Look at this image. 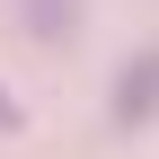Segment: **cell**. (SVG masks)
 Returning <instances> with one entry per match:
<instances>
[{
	"instance_id": "7a4b0ae2",
	"label": "cell",
	"mask_w": 159,
	"mask_h": 159,
	"mask_svg": "<svg viewBox=\"0 0 159 159\" xmlns=\"http://www.w3.org/2000/svg\"><path fill=\"white\" fill-rule=\"evenodd\" d=\"M27 9L44 18V27H35V35H62V18H71V0H27Z\"/></svg>"
},
{
	"instance_id": "6da1fadb",
	"label": "cell",
	"mask_w": 159,
	"mask_h": 159,
	"mask_svg": "<svg viewBox=\"0 0 159 159\" xmlns=\"http://www.w3.org/2000/svg\"><path fill=\"white\" fill-rule=\"evenodd\" d=\"M142 115H159V53H142L115 80V124H142Z\"/></svg>"
},
{
	"instance_id": "3957f363",
	"label": "cell",
	"mask_w": 159,
	"mask_h": 159,
	"mask_svg": "<svg viewBox=\"0 0 159 159\" xmlns=\"http://www.w3.org/2000/svg\"><path fill=\"white\" fill-rule=\"evenodd\" d=\"M9 124H18V97H9V89H0V133H9Z\"/></svg>"
}]
</instances>
